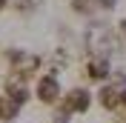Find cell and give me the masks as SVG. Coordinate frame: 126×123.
Masks as SVG:
<instances>
[{
  "mask_svg": "<svg viewBox=\"0 0 126 123\" xmlns=\"http://www.w3.org/2000/svg\"><path fill=\"white\" fill-rule=\"evenodd\" d=\"M89 103H92V94H89L86 89H75V92H69V97H66V106H69L72 112H86Z\"/></svg>",
  "mask_w": 126,
  "mask_h": 123,
  "instance_id": "6da1fadb",
  "label": "cell"
},
{
  "mask_svg": "<svg viewBox=\"0 0 126 123\" xmlns=\"http://www.w3.org/2000/svg\"><path fill=\"white\" fill-rule=\"evenodd\" d=\"M37 97H40V100H46V103H52V100L57 97V80H55V77H52V75H49V77H43V80H40Z\"/></svg>",
  "mask_w": 126,
  "mask_h": 123,
  "instance_id": "7a4b0ae2",
  "label": "cell"
},
{
  "mask_svg": "<svg viewBox=\"0 0 126 123\" xmlns=\"http://www.w3.org/2000/svg\"><path fill=\"white\" fill-rule=\"evenodd\" d=\"M17 109H20V103H15L12 97H3V100H0V115L6 117V120L17 115Z\"/></svg>",
  "mask_w": 126,
  "mask_h": 123,
  "instance_id": "3957f363",
  "label": "cell"
},
{
  "mask_svg": "<svg viewBox=\"0 0 126 123\" xmlns=\"http://www.w3.org/2000/svg\"><path fill=\"white\" fill-rule=\"evenodd\" d=\"M89 75H92V77H106V75H109V63L103 60V57L92 60V66H89Z\"/></svg>",
  "mask_w": 126,
  "mask_h": 123,
  "instance_id": "277c9868",
  "label": "cell"
},
{
  "mask_svg": "<svg viewBox=\"0 0 126 123\" xmlns=\"http://www.w3.org/2000/svg\"><path fill=\"white\" fill-rule=\"evenodd\" d=\"M9 97L15 100V103H26V97H29V92H26L23 86H17V83H9Z\"/></svg>",
  "mask_w": 126,
  "mask_h": 123,
  "instance_id": "5b68a950",
  "label": "cell"
},
{
  "mask_svg": "<svg viewBox=\"0 0 126 123\" xmlns=\"http://www.w3.org/2000/svg\"><path fill=\"white\" fill-rule=\"evenodd\" d=\"M100 97H103V106H106V109H115V106H118V94L112 92L109 86L103 89V94H100Z\"/></svg>",
  "mask_w": 126,
  "mask_h": 123,
  "instance_id": "8992f818",
  "label": "cell"
},
{
  "mask_svg": "<svg viewBox=\"0 0 126 123\" xmlns=\"http://www.w3.org/2000/svg\"><path fill=\"white\" fill-rule=\"evenodd\" d=\"M94 3H97V6H103V9H112L118 0H94Z\"/></svg>",
  "mask_w": 126,
  "mask_h": 123,
  "instance_id": "52a82bcc",
  "label": "cell"
},
{
  "mask_svg": "<svg viewBox=\"0 0 126 123\" xmlns=\"http://www.w3.org/2000/svg\"><path fill=\"white\" fill-rule=\"evenodd\" d=\"M120 103H123V106H126V92H123V94H120Z\"/></svg>",
  "mask_w": 126,
  "mask_h": 123,
  "instance_id": "ba28073f",
  "label": "cell"
},
{
  "mask_svg": "<svg viewBox=\"0 0 126 123\" xmlns=\"http://www.w3.org/2000/svg\"><path fill=\"white\" fill-rule=\"evenodd\" d=\"M120 31H123V34H126V20H123V23H120Z\"/></svg>",
  "mask_w": 126,
  "mask_h": 123,
  "instance_id": "9c48e42d",
  "label": "cell"
},
{
  "mask_svg": "<svg viewBox=\"0 0 126 123\" xmlns=\"http://www.w3.org/2000/svg\"><path fill=\"white\" fill-rule=\"evenodd\" d=\"M0 9H6V0H0Z\"/></svg>",
  "mask_w": 126,
  "mask_h": 123,
  "instance_id": "30bf717a",
  "label": "cell"
}]
</instances>
